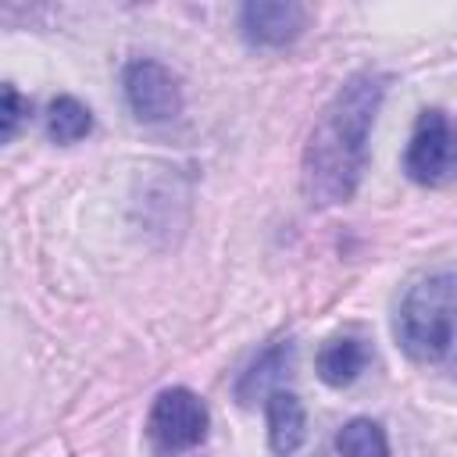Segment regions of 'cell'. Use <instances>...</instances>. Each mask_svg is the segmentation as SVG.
<instances>
[{"label": "cell", "mask_w": 457, "mask_h": 457, "mask_svg": "<svg viewBox=\"0 0 457 457\" xmlns=\"http://www.w3.org/2000/svg\"><path fill=\"white\" fill-rule=\"evenodd\" d=\"M389 79L378 71L350 75L321 107L303 146V196L314 207L346 204L368 168V136Z\"/></svg>", "instance_id": "6da1fadb"}, {"label": "cell", "mask_w": 457, "mask_h": 457, "mask_svg": "<svg viewBox=\"0 0 457 457\" xmlns=\"http://www.w3.org/2000/svg\"><path fill=\"white\" fill-rule=\"evenodd\" d=\"M393 332L411 361L418 364L446 361L453 350V275L436 271L418 278L396 307Z\"/></svg>", "instance_id": "7a4b0ae2"}, {"label": "cell", "mask_w": 457, "mask_h": 457, "mask_svg": "<svg viewBox=\"0 0 457 457\" xmlns=\"http://www.w3.org/2000/svg\"><path fill=\"white\" fill-rule=\"evenodd\" d=\"M207 425H211V414L204 400L186 386H171V389H161L150 403L146 439L157 453H186L207 439Z\"/></svg>", "instance_id": "3957f363"}, {"label": "cell", "mask_w": 457, "mask_h": 457, "mask_svg": "<svg viewBox=\"0 0 457 457\" xmlns=\"http://www.w3.org/2000/svg\"><path fill=\"white\" fill-rule=\"evenodd\" d=\"M125 104L139 121H171L182 114V89L179 79L150 57H136L125 64L121 75Z\"/></svg>", "instance_id": "277c9868"}, {"label": "cell", "mask_w": 457, "mask_h": 457, "mask_svg": "<svg viewBox=\"0 0 457 457\" xmlns=\"http://www.w3.org/2000/svg\"><path fill=\"white\" fill-rule=\"evenodd\" d=\"M403 171L418 186H443L453 175V132L446 111H421L403 154Z\"/></svg>", "instance_id": "5b68a950"}, {"label": "cell", "mask_w": 457, "mask_h": 457, "mask_svg": "<svg viewBox=\"0 0 457 457\" xmlns=\"http://www.w3.org/2000/svg\"><path fill=\"white\" fill-rule=\"evenodd\" d=\"M303 4L300 0H243V36L253 46H289L300 32H303Z\"/></svg>", "instance_id": "8992f818"}, {"label": "cell", "mask_w": 457, "mask_h": 457, "mask_svg": "<svg viewBox=\"0 0 457 457\" xmlns=\"http://www.w3.org/2000/svg\"><path fill=\"white\" fill-rule=\"evenodd\" d=\"M371 364V346L364 336L357 332H339V336H328L314 357V368H318V378L332 389H343V386H353L364 368Z\"/></svg>", "instance_id": "52a82bcc"}, {"label": "cell", "mask_w": 457, "mask_h": 457, "mask_svg": "<svg viewBox=\"0 0 457 457\" xmlns=\"http://www.w3.org/2000/svg\"><path fill=\"white\" fill-rule=\"evenodd\" d=\"M264 418H268V446L275 453H293L300 450L303 436H307V414L296 393L275 386L271 393H264Z\"/></svg>", "instance_id": "ba28073f"}, {"label": "cell", "mask_w": 457, "mask_h": 457, "mask_svg": "<svg viewBox=\"0 0 457 457\" xmlns=\"http://www.w3.org/2000/svg\"><path fill=\"white\" fill-rule=\"evenodd\" d=\"M289 368H293V343H289V339L271 343V346L261 350V353L246 364V371L239 375V382H236V400H239V403H253L257 396L271 393V389L289 375Z\"/></svg>", "instance_id": "9c48e42d"}, {"label": "cell", "mask_w": 457, "mask_h": 457, "mask_svg": "<svg viewBox=\"0 0 457 457\" xmlns=\"http://www.w3.org/2000/svg\"><path fill=\"white\" fill-rule=\"evenodd\" d=\"M89 132H93V114H89V107L82 100H75L68 93L50 100V107H46V136L54 143H79Z\"/></svg>", "instance_id": "30bf717a"}, {"label": "cell", "mask_w": 457, "mask_h": 457, "mask_svg": "<svg viewBox=\"0 0 457 457\" xmlns=\"http://www.w3.org/2000/svg\"><path fill=\"white\" fill-rule=\"evenodd\" d=\"M332 446H336L339 453H350V457H386V453H389L386 432H382V425L371 421V418H353V421H346V425L336 432Z\"/></svg>", "instance_id": "8fae6325"}, {"label": "cell", "mask_w": 457, "mask_h": 457, "mask_svg": "<svg viewBox=\"0 0 457 457\" xmlns=\"http://www.w3.org/2000/svg\"><path fill=\"white\" fill-rule=\"evenodd\" d=\"M25 121V96L11 86V82H0V143H7Z\"/></svg>", "instance_id": "7c38bea8"}]
</instances>
